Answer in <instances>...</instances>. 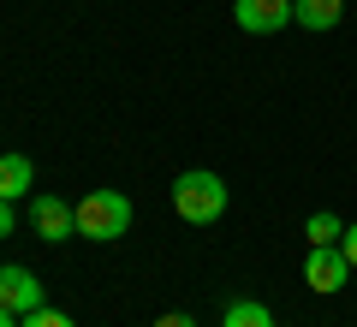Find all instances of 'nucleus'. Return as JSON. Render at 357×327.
<instances>
[{
	"mask_svg": "<svg viewBox=\"0 0 357 327\" xmlns=\"http://www.w3.org/2000/svg\"><path fill=\"white\" fill-rule=\"evenodd\" d=\"M173 208L185 227H215L220 214H227V178L220 173H203V167H191V173L173 178Z\"/></svg>",
	"mask_w": 357,
	"mask_h": 327,
	"instance_id": "1",
	"label": "nucleus"
},
{
	"mask_svg": "<svg viewBox=\"0 0 357 327\" xmlns=\"http://www.w3.org/2000/svg\"><path fill=\"white\" fill-rule=\"evenodd\" d=\"M131 232V197L126 190H84L77 197V238L114 244Z\"/></svg>",
	"mask_w": 357,
	"mask_h": 327,
	"instance_id": "2",
	"label": "nucleus"
},
{
	"mask_svg": "<svg viewBox=\"0 0 357 327\" xmlns=\"http://www.w3.org/2000/svg\"><path fill=\"white\" fill-rule=\"evenodd\" d=\"M30 227H36L42 244H66L77 232V202H60V197H30Z\"/></svg>",
	"mask_w": 357,
	"mask_h": 327,
	"instance_id": "3",
	"label": "nucleus"
},
{
	"mask_svg": "<svg viewBox=\"0 0 357 327\" xmlns=\"http://www.w3.org/2000/svg\"><path fill=\"white\" fill-rule=\"evenodd\" d=\"M345 274H351V262H345V250L340 244H310V256H304V286L310 291H340L345 286Z\"/></svg>",
	"mask_w": 357,
	"mask_h": 327,
	"instance_id": "4",
	"label": "nucleus"
},
{
	"mask_svg": "<svg viewBox=\"0 0 357 327\" xmlns=\"http://www.w3.org/2000/svg\"><path fill=\"white\" fill-rule=\"evenodd\" d=\"M232 18L250 36H274V30L292 24V0H232Z\"/></svg>",
	"mask_w": 357,
	"mask_h": 327,
	"instance_id": "5",
	"label": "nucleus"
},
{
	"mask_svg": "<svg viewBox=\"0 0 357 327\" xmlns=\"http://www.w3.org/2000/svg\"><path fill=\"white\" fill-rule=\"evenodd\" d=\"M0 310H13V315H30V310H42V280L30 274V268L6 262V268H0Z\"/></svg>",
	"mask_w": 357,
	"mask_h": 327,
	"instance_id": "6",
	"label": "nucleus"
},
{
	"mask_svg": "<svg viewBox=\"0 0 357 327\" xmlns=\"http://www.w3.org/2000/svg\"><path fill=\"white\" fill-rule=\"evenodd\" d=\"M30 185H36V167H30V155H0V197L18 202V197H30Z\"/></svg>",
	"mask_w": 357,
	"mask_h": 327,
	"instance_id": "7",
	"label": "nucleus"
},
{
	"mask_svg": "<svg viewBox=\"0 0 357 327\" xmlns=\"http://www.w3.org/2000/svg\"><path fill=\"white\" fill-rule=\"evenodd\" d=\"M340 13H345V0H292V18L304 30H333Z\"/></svg>",
	"mask_w": 357,
	"mask_h": 327,
	"instance_id": "8",
	"label": "nucleus"
},
{
	"mask_svg": "<svg viewBox=\"0 0 357 327\" xmlns=\"http://www.w3.org/2000/svg\"><path fill=\"white\" fill-rule=\"evenodd\" d=\"M220 327H274V310L256 298H232L227 315H220Z\"/></svg>",
	"mask_w": 357,
	"mask_h": 327,
	"instance_id": "9",
	"label": "nucleus"
},
{
	"mask_svg": "<svg viewBox=\"0 0 357 327\" xmlns=\"http://www.w3.org/2000/svg\"><path fill=\"white\" fill-rule=\"evenodd\" d=\"M304 238H310V244H340V238H345V220L321 208V214H310V220H304Z\"/></svg>",
	"mask_w": 357,
	"mask_h": 327,
	"instance_id": "10",
	"label": "nucleus"
},
{
	"mask_svg": "<svg viewBox=\"0 0 357 327\" xmlns=\"http://www.w3.org/2000/svg\"><path fill=\"white\" fill-rule=\"evenodd\" d=\"M18 327H77V321H72V315H60V310H48V303H42V310H30L24 321H18Z\"/></svg>",
	"mask_w": 357,
	"mask_h": 327,
	"instance_id": "11",
	"label": "nucleus"
},
{
	"mask_svg": "<svg viewBox=\"0 0 357 327\" xmlns=\"http://www.w3.org/2000/svg\"><path fill=\"white\" fill-rule=\"evenodd\" d=\"M340 250H345V262H351V274H357V220L345 227V238H340Z\"/></svg>",
	"mask_w": 357,
	"mask_h": 327,
	"instance_id": "12",
	"label": "nucleus"
},
{
	"mask_svg": "<svg viewBox=\"0 0 357 327\" xmlns=\"http://www.w3.org/2000/svg\"><path fill=\"white\" fill-rule=\"evenodd\" d=\"M155 327H197V321L185 310H167V315H155Z\"/></svg>",
	"mask_w": 357,
	"mask_h": 327,
	"instance_id": "13",
	"label": "nucleus"
},
{
	"mask_svg": "<svg viewBox=\"0 0 357 327\" xmlns=\"http://www.w3.org/2000/svg\"><path fill=\"white\" fill-rule=\"evenodd\" d=\"M18 227V208H13V202H6V197H0V238H6V232H13Z\"/></svg>",
	"mask_w": 357,
	"mask_h": 327,
	"instance_id": "14",
	"label": "nucleus"
},
{
	"mask_svg": "<svg viewBox=\"0 0 357 327\" xmlns=\"http://www.w3.org/2000/svg\"><path fill=\"white\" fill-rule=\"evenodd\" d=\"M18 321H24V315H13V310H0V327H18Z\"/></svg>",
	"mask_w": 357,
	"mask_h": 327,
	"instance_id": "15",
	"label": "nucleus"
}]
</instances>
